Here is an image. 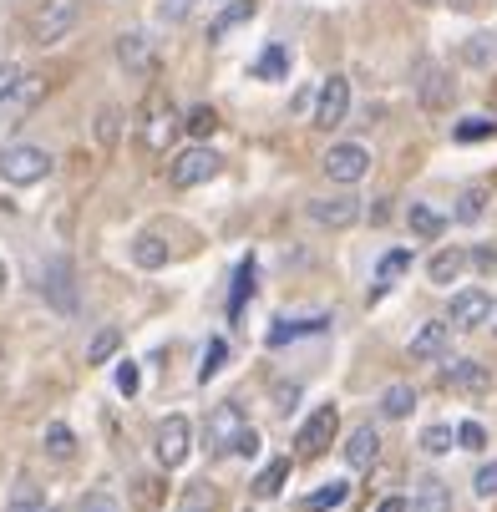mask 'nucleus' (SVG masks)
<instances>
[{
	"instance_id": "obj_1",
	"label": "nucleus",
	"mask_w": 497,
	"mask_h": 512,
	"mask_svg": "<svg viewBox=\"0 0 497 512\" xmlns=\"http://www.w3.org/2000/svg\"><path fill=\"white\" fill-rule=\"evenodd\" d=\"M51 168H56V158L46 148H36V142H6V148H0V183H11V188L46 183Z\"/></svg>"
},
{
	"instance_id": "obj_2",
	"label": "nucleus",
	"mask_w": 497,
	"mask_h": 512,
	"mask_svg": "<svg viewBox=\"0 0 497 512\" xmlns=\"http://www.w3.org/2000/svg\"><path fill=\"white\" fill-rule=\"evenodd\" d=\"M41 97H46V77H31V71L0 92V148H6V142L21 132V122L41 107Z\"/></svg>"
},
{
	"instance_id": "obj_3",
	"label": "nucleus",
	"mask_w": 497,
	"mask_h": 512,
	"mask_svg": "<svg viewBox=\"0 0 497 512\" xmlns=\"http://www.w3.org/2000/svg\"><path fill=\"white\" fill-rule=\"evenodd\" d=\"M82 21V0H41L31 11V41L36 46H61Z\"/></svg>"
},
{
	"instance_id": "obj_4",
	"label": "nucleus",
	"mask_w": 497,
	"mask_h": 512,
	"mask_svg": "<svg viewBox=\"0 0 497 512\" xmlns=\"http://www.w3.org/2000/svg\"><path fill=\"white\" fill-rule=\"evenodd\" d=\"M183 117L173 112V102L163 92H153L148 102H142V122H137V137H142V148L148 153H168V142L178 137Z\"/></svg>"
},
{
	"instance_id": "obj_5",
	"label": "nucleus",
	"mask_w": 497,
	"mask_h": 512,
	"mask_svg": "<svg viewBox=\"0 0 497 512\" xmlns=\"http://www.w3.org/2000/svg\"><path fill=\"white\" fill-rule=\"evenodd\" d=\"M224 173V158L208 148V142H193V148H183L173 163H168V183L173 188H198L208 178H219Z\"/></svg>"
},
{
	"instance_id": "obj_6",
	"label": "nucleus",
	"mask_w": 497,
	"mask_h": 512,
	"mask_svg": "<svg viewBox=\"0 0 497 512\" xmlns=\"http://www.w3.org/2000/svg\"><path fill=\"white\" fill-rule=\"evenodd\" d=\"M188 452H193V426H188V416H168V421H158V436H153V457H158V467H183L188 462Z\"/></svg>"
},
{
	"instance_id": "obj_7",
	"label": "nucleus",
	"mask_w": 497,
	"mask_h": 512,
	"mask_svg": "<svg viewBox=\"0 0 497 512\" xmlns=\"http://www.w3.org/2000/svg\"><path fill=\"white\" fill-rule=\"evenodd\" d=\"M416 102L426 112H447L457 102V82H452V71L437 66V61H421L416 66Z\"/></svg>"
},
{
	"instance_id": "obj_8",
	"label": "nucleus",
	"mask_w": 497,
	"mask_h": 512,
	"mask_svg": "<svg viewBox=\"0 0 497 512\" xmlns=\"http://www.w3.org/2000/svg\"><path fill=\"white\" fill-rule=\"evenodd\" d=\"M320 168H325V178L330 183H361L366 173H371V153L361 148V142H335V148L320 158Z\"/></svg>"
},
{
	"instance_id": "obj_9",
	"label": "nucleus",
	"mask_w": 497,
	"mask_h": 512,
	"mask_svg": "<svg viewBox=\"0 0 497 512\" xmlns=\"http://www.w3.org/2000/svg\"><path fill=\"white\" fill-rule=\"evenodd\" d=\"M239 431H244V411H239V401L213 406V416H208V431H203V452H208V457H229Z\"/></svg>"
},
{
	"instance_id": "obj_10",
	"label": "nucleus",
	"mask_w": 497,
	"mask_h": 512,
	"mask_svg": "<svg viewBox=\"0 0 497 512\" xmlns=\"http://www.w3.org/2000/svg\"><path fill=\"white\" fill-rule=\"evenodd\" d=\"M350 117V77H340V71H330V77L320 82V97H315V127L335 132L340 122Z\"/></svg>"
},
{
	"instance_id": "obj_11",
	"label": "nucleus",
	"mask_w": 497,
	"mask_h": 512,
	"mask_svg": "<svg viewBox=\"0 0 497 512\" xmlns=\"http://www.w3.org/2000/svg\"><path fill=\"white\" fill-rule=\"evenodd\" d=\"M335 431H340V406H315V411H310V421L295 431L300 457H320V452L335 442Z\"/></svg>"
},
{
	"instance_id": "obj_12",
	"label": "nucleus",
	"mask_w": 497,
	"mask_h": 512,
	"mask_svg": "<svg viewBox=\"0 0 497 512\" xmlns=\"http://www.w3.org/2000/svg\"><path fill=\"white\" fill-rule=\"evenodd\" d=\"M41 295H46L61 315H77V274H71L66 259H46V269H41Z\"/></svg>"
},
{
	"instance_id": "obj_13",
	"label": "nucleus",
	"mask_w": 497,
	"mask_h": 512,
	"mask_svg": "<svg viewBox=\"0 0 497 512\" xmlns=\"http://www.w3.org/2000/svg\"><path fill=\"white\" fill-rule=\"evenodd\" d=\"M305 213L315 218L320 229H350L355 218H361V198H350V193H335V198H310Z\"/></svg>"
},
{
	"instance_id": "obj_14",
	"label": "nucleus",
	"mask_w": 497,
	"mask_h": 512,
	"mask_svg": "<svg viewBox=\"0 0 497 512\" xmlns=\"http://www.w3.org/2000/svg\"><path fill=\"white\" fill-rule=\"evenodd\" d=\"M117 61H122L127 77H153L158 51H153V41L142 36V31H122V36H117Z\"/></svg>"
},
{
	"instance_id": "obj_15",
	"label": "nucleus",
	"mask_w": 497,
	"mask_h": 512,
	"mask_svg": "<svg viewBox=\"0 0 497 512\" xmlns=\"http://www.w3.org/2000/svg\"><path fill=\"white\" fill-rule=\"evenodd\" d=\"M487 315H492V295H487V289H462V295H452L447 325L452 330H477V325H487Z\"/></svg>"
},
{
	"instance_id": "obj_16",
	"label": "nucleus",
	"mask_w": 497,
	"mask_h": 512,
	"mask_svg": "<svg viewBox=\"0 0 497 512\" xmlns=\"http://www.w3.org/2000/svg\"><path fill=\"white\" fill-rule=\"evenodd\" d=\"M406 512H452V487H447L442 477H432V472H426V477H416Z\"/></svg>"
},
{
	"instance_id": "obj_17",
	"label": "nucleus",
	"mask_w": 497,
	"mask_h": 512,
	"mask_svg": "<svg viewBox=\"0 0 497 512\" xmlns=\"http://www.w3.org/2000/svg\"><path fill=\"white\" fill-rule=\"evenodd\" d=\"M442 381H447L452 391H467V396H482V391L492 386L487 365H477V360H447V365H442Z\"/></svg>"
},
{
	"instance_id": "obj_18",
	"label": "nucleus",
	"mask_w": 497,
	"mask_h": 512,
	"mask_svg": "<svg viewBox=\"0 0 497 512\" xmlns=\"http://www.w3.org/2000/svg\"><path fill=\"white\" fill-rule=\"evenodd\" d=\"M345 462H350L355 472H371V467L381 462V436H376V426H355V431H350Z\"/></svg>"
},
{
	"instance_id": "obj_19",
	"label": "nucleus",
	"mask_w": 497,
	"mask_h": 512,
	"mask_svg": "<svg viewBox=\"0 0 497 512\" xmlns=\"http://www.w3.org/2000/svg\"><path fill=\"white\" fill-rule=\"evenodd\" d=\"M325 325H330V315H310V320H290V315H279V320L269 325V335H264V340L279 350V345H290V340H300V335H320Z\"/></svg>"
},
{
	"instance_id": "obj_20",
	"label": "nucleus",
	"mask_w": 497,
	"mask_h": 512,
	"mask_svg": "<svg viewBox=\"0 0 497 512\" xmlns=\"http://www.w3.org/2000/svg\"><path fill=\"white\" fill-rule=\"evenodd\" d=\"M447 340H452V325H442V320H426V325L411 335V360H437V355L447 350Z\"/></svg>"
},
{
	"instance_id": "obj_21",
	"label": "nucleus",
	"mask_w": 497,
	"mask_h": 512,
	"mask_svg": "<svg viewBox=\"0 0 497 512\" xmlns=\"http://www.w3.org/2000/svg\"><path fill=\"white\" fill-rule=\"evenodd\" d=\"M254 11H259L254 0H229V6H224L219 16L208 21V46H219V41H224L229 31H239V26H244V21H249Z\"/></svg>"
},
{
	"instance_id": "obj_22",
	"label": "nucleus",
	"mask_w": 497,
	"mask_h": 512,
	"mask_svg": "<svg viewBox=\"0 0 497 512\" xmlns=\"http://www.w3.org/2000/svg\"><path fill=\"white\" fill-rule=\"evenodd\" d=\"M290 66H295V61H290V46H279V41H269V46L259 51V61H254L249 71H254L259 82H284V77H290Z\"/></svg>"
},
{
	"instance_id": "obj_23",
	"label": "nucleus",
	"mask_w": 497,
	"mask_h": 512,
	"mask_svg": "<svg viewBox=\"0 0 497 512\" xmlns=\"http://www.w3.org/2000/svg\"><path fill=\"white\" fill-rule=\"evenodd\" d=\"M41 447H46L51 462H71V457H77V431H71L66 421H51L46 436H41Z\"/></svg>"
},
{
	"instance_id": "obj_24",
	"label": "nucleus",
	"mask_w": 497,
	"mask_h": 512,
	"mask_svg": "<svg viewBox=\"0 0 497 512\" xmlns=\"http://www.w3.org/2000/svg\"><path fill=\"white\" fill-rule=\"evenodd\" d=\"M406 224H411L416 239H442V234H447V218H442L437 208H426V203H411V208H406Z\"/></svg>"
},
{
	"instance_id": "obj_25",
	"label": "nucleus",
	"mask_w": 497,
	"mask_h": 512,
	"mask_svg": "<svg viewBox=\"0 0 497 512\" xmlns=\"http://www.w3.org/2000/svg\"><path fill=\"white\" fill-rule=\"evenodd\" d=\"M290 467H295L290 457H274V462L254 477V497H264V502H269V497H279V492H284V482H290Z\"/></svg>"
},
{
	"instance_id": "obj_26",
	"label": "nucleus",
	"mask_w": 497,
	"mask_h": 512,
	"mask_svg": "<svg viewBox=\"0 0 497 512\" xmlns=\"http://www.w3.org/2000/svg\"><path fill=\"white\" fill-rule=\"evenodd\" d=\"M132 264H137V269H163V264H168V244H163L158 234H137V239H132Z\"/></svg>"
},
{
	"instance_id": "obj_27",
	"label": "nucleus",
	"mask_w": 497,
	"mask_h": 512,
	"mask_svg": "<svg viewBox=\"0 0 497 512\" xmlns=\"http://www.w3.org/2000/svg\"><path fill=\"white\" fill-rule=\"evenodd\" d=\"M462 269H467V254H462V249H442V254L432 259V269H426V274H432V284L452 289V284L462 279Z\"/></svg>"
},
{
	"instance_id": "obj_28",
	"label": "nucleus",
	"mask_w": 497,
	"mask_h": 512,
	"mask_svg": "<svg viewBox=\"0 0 497 512\" xmlns=\"http://www.w3.org/2000/svg\"><path fill=\"white\" fill-rule=\"evenodd\" d=\"M411 411H416V391H411V386L396 381V386L381 391V416H386V421H406Z\"/></svg>"
},
{
	"instance_id": "obj_29",
	"label": "nucleus",
	"mask_w": 497,
	"mask_h": 512,
	"mask_svg": "<svg viewBox=\"0 0 497 512\" xmlns=\"http://www.w3.org/2000/svg\"><path fill=\"white\" fill-rule=\"evenodd\" d=\"M462 61L477 66V71L492 66V61H497V31H477V36H467V41H462Z\"/></svg>"
},
{
	"instance_id": "obj_30",
	"label": "nucleus",
	"mask_w": 497,
	"mask_h": 512,
	"mask_svg": "<svg viewBox=\"0 0 497 512\" xmlns=\"http://www.w3.org/2000/svg\"><path fill=\"white\" fill-rule=\"evenodd\" d=\"M401 274H411V249H391V254L381 259V269H376V289H371V300H381V295H386V284H391V279H401Z\"/></svg>"
},
{
	"instance_id": "obj_31",
	"label": "nucleus",
	"mask_w": 497,
	"mask_h": 512,
	"mask_svg": "<svg viewBox=\"0 0 497 512\" xmlns=\"http://www.w3.org/2000/svg\"><path fill=\"white\" fill-rule=\"evenodd\" d=\"M117 350H122V330H117V325H102V330L92 335V345H87V365H107Z\"/></svg>"
},
{
	"instance_id": "obj_32",
	"label": "nucleus",
	"mask_w": 497,
	"mask_h": 512,
	"mask_svg": "<svg viewBox=\"0 0 497 512\" xmlns=\"http://www.w3.org/2000/svg\"><path fill=\"white\" fill-rule=\"evenodd\" d=\"M254 279H259L254 259H239V269H234V300H229V315H234V320H239L244 300H254Z\"/></svg>"
},
{
	"instance_id": "obj_33",
	"label": "nucleus",
	"mask_w": 497,
	"mask_h": 512,
	"mask_svg": "<svg viewBox=\"0 0 497 512\" xmlns=\"http://www.w3.org/2000/svg\"><path fill=\"white\" fill-rule=\"evenodd\" d=\"M219 507V492H213V482H188L183 497H178V512H213Z\"/></svg>"
},
{
	"instance_id": "obj_34",
	"label": "nucleus",
	"mask_w": 497,
	"mask_h": 512,
	"mask_svg": "<svg viewBox=\"0 0 497 512\" xmlns=\"http://www.w3.org/2000/svg\"><path fill=\"white\" fill-rule=\"evenodd\" d=\"M345 497H350V482H340V477H335V482H325L320 492H310L300 507H305V512H330V507H340Z\"/></svg>"
},
{
	"instance_id": "obj_35",
	"label": "nucleus",
	"mask_w": 497,
	"mask_h": 512,
	"mask_svg": "<svg viewBox=\"0 0 497 512\" xmlns=\"http://www.w3.org/2000/svg\"><path fill=\"white\" fill-rule=\"evenodd\" d=\"M6 512H46V497L36 482H16L11 497H6Z\"/></svg>"
},
{
	"instance_id": "obj_36",
	"label": "nucleus",
	"mask_w": 497,
	"mask_h": 512,
	"mask_svg": "<svg viewBox=\"0 0 497 512\" xmlns=\"http://www.w3.org/2000/svg\"><path fill=\"white\" fill-rule=\"evenodd\" d=\"M92 132H97V142H102V148H112V142L122 137V107H97V122H92Z\"/></svg>"
},
{
	"instance_id": "obj_37",
	"label": "nucleus",
	"mask_w": 497,
	"mask_h": 512,
	"mask_svg": "<svg viewBox=\"0 0 497 512\" xmlns=\"http://www.w3.org/2000/svg\"><path fill=\"white\" fill-rule=\"evenodd\" d=\"M492 132H497V117H487V112L462 117V122L452 127V137H457V142H482V137H492Z\"/></svg>"
},
{
	"instance_id": "obj_38",
	"label": "nucleus",
	"mask_w": 497,
	"mask_h": 512,
	"mask_svg": "<svg viewBox=\"0 0 497 512\" xmlns=\"http://www.w3.org/2000/svg\"><path fill=\"white\" fill-rule=\"evenodd\" d=\"M224 360H229V340H208V350H203V365H198V381L208 386L213 376L224 371Z\"/></svg>"
},
{
	"instance_id": "obj_39",
	"label": "nucleus",
	"mask_w": 497,
	"mask_h": 512,
	"mask_svg": "<svg viewBox=\"0 0 497 512\" xmlns=\"http://www.w3.org/2000/svg\"><path fill=\"white\" fill-rule=\"evenodd\" d=\"M183 127H188V137H213V132H219V112H213V107H193L188 117H183Z\"/></svg>"
},
{
	"instance_id": "obj_40",
	"label": "nucleus",
	"mask_w": 497,
	"mask_h": 512,
	"mask_svg": "<svg viewBox=\"0 0 497 512\" xmlns=\"http://www.w3.org/2000/svg\"><path fill=\"white\" fill-rule=\"evenodd\" d=\"M482 213H487V188H467L457 198V224H477Z\"/></svg>"
},
{
	"instance_id": "obj_41",
	"label": "nucleus",
	"mask_w": 497,
	"mask_h": 512,
	"mask_svg": "<svg viewBox=\"0 0 497 512\" xmlns=\"http://www.w3.org/2000/svg\"><path fill=\"white\" fill-rule=\"evenodd\" d=\"M421 452L426 457H447L452 452V426H426L421 431Z\"/></svg>"
},
{
	"instance_id": "obj_42",
	"label": "nucleus",
	"mask_w": 497,
	"mask_h": 512,
	"mask_svg": "<svg viewBox=\"0 0 497 512\" xmlns=\"http://www.w3.org/2000/svg\"><path fill=\"white\" fill-rule=\"evenodd\" d=\"M132 502H137V507H158V502H163V482H158V477H137V482H132Z\"/></svg>"
},
{
	"instance_id": "obj_43",
	"label": "nucleus",
	"mask_w": 497,
	"mask_h": 512,
	"mask_svg": "<svg viewBox=\"0 0 497 512\" xmlns=\"http://www.w3.org/2000/svg\"><path fill=\"white\" fill-rule=\"evenodd\" d=\"M77 512H122V502L112 497V492H82V502H77Z\"/></svg>"
},
{
	"instance_id": "obj_44",
	"label": "nucleus",
	"mask_w": 497,
	"mask_h": 512,
	"mask_svg": "<svg viewBox=\"0 0 497 512\" xmlns=\"http://www.w3.org/2000/svg\"><path fill=\"white\" fill-rule=\"evenodd\" d=\"M452 442H457V447H467V452H482V447H487V431H482L477 421H462Z\"/></svg>"
},
{
	"instance_id": "obj_45",
	"label": "nucleus",
	"mask_w": 497,
	"mask_h": 512,
	"mask_svg": "<svg viewBox=\"0 0 497 512\" xmlns=\"http://www.w3.org/2000/svg\"><path fill=\"white\" fill-rule=\"evenodd\" d=\"M259 447H264V442H259V431L244 421V431L234 436V457H244V462H249V457H259Z\"/></svg>"
},
{
	"instance_id": "obj_46",
	"label": "nucleus",
	"mask_w": 497,
	"mask_h": 512,
	"mask_svg": "<svg viewBox=\"0 0 497 512\" xmlns=\"http://www.w3.org/2000/svg\"><path fill=\"white\" fill-rule=\"evenodd\" d=\"M269 396H274V411H279V416H290V411H295V401H300V386H295V381H290V386L279 381Z\"/></svg>"
},
{
	"instance_id": "obj_47",
	"label": "nucleus",
	"mask_w": 497,
	"mask_h": 512,
	"mask_svg": "<svg viewBox=\"0 0 497 512\" xmlns=\"http://www.w3.org/2000/svg\"><path fill=\"white\" fill-rule=\"evenodd\" d=\"M472 492H477V497H497V462L477 467V477H472Z\"/></svg>"
},
{
	"instance_id": "obj_48",
	"label": "nucleus",
	"mask_w": 497,
	"mask_h": 512,
	"mask_svg": "<svg viewBox=\"0 0 497 512\" xmlns=\"http://www.w3.org/2000/svg\"><path fill=\"white\" fill-rule=\"evenodd\" d=\"M137 386H142L137 365H132V360H122V365H117V391H122V396H137Z\"/></svg>"
},
{
	"instance_id": "obj_49",
	"label": "nucleus",
	"mask_w": 497,
	"mask_h": 512,
	"mask_svg": "<svg viewBox=\"0 0 497 512\" xmlns=\"http://www.w3.org/2000/svg\"><path fill=\"white\" fill-rule=\"evenodd\" d=\"M183 16H188V0H163V6H158V21H173L178 26Z\"/></svg>"
},
{
	"instance_id": "obj_50",
	"label": "nucleus",
	"mask_w": 497,
	"mask_h": 512,
	"mask_svg": "<svg viewBox=\"0 0 497 512\" xmlns=\"http://www.w3.org/2000/svg\"><path fill=\"white\" fill-rule=\"evenodd\" d=\"M472 264H477V269H482L487 279L497 274V254H492V249H477V254H472Z\"/></svg>"
},
{
	"instance_id": "obj_51",
	"label": "nucleus",
	"mask_w": 497,
	"mask_h": 512,
	"mask_svg": "<svg viewBox=\"0 0 497 512\" xmlns=\"http://www.w3.org/2000/svg\"><path fill=\"white\" fill-rule=\"evenodd\" d=\"M16 77H21V71H16V66H0V92H6V87H11Z\"/></svg>"
},
{
	"instance_id": "obj_52",
	"label": "nucleus",
	"mask_w": 497,
	"mask_h": 512,
	"mask_svg": "<svg viewBox=\"0 0 497 512\" xmlns=\"http://www.w3.org/2000/svg\"><path fill=\"white\" fill-rule=\"evenodd\" d=\"M381 512H406V497H386V502H381Z\"/></svg>"
},
{
	"instance_id": "obj_53",
	"label": "nucleus",
	"mask_w": 497,
	"mask_h": 512,
	"mask_svg": "<svg viewBox=\"0 0 497 512\" xmlns=\"http://www.w3.org/2000/svg\"><path fill=\"white\" fill-rule=\"evenodd\" d=\"M6 284H11V269H6V259H0V295H6Z\"/></svg>"
},
{
	"instance_id": "obj_54",
	"label": "nucleus",
	"mask_w": 497,
	"mask_h": 512,
	"mask_svg": "<svg viewBox=\"0 0 497 512\" xmlns=\"http://www.w3.org/2000/svg\"><path fill=\"white\" fill-rule=\"evenodd\" d=\"M452 6H457V11H472V6H477V0H452Z\"/></svg>"
},
{
	"instance_id": "obj_55",
	"label": "nucleus",
	"mask_w": 497,
	"mask_h": 512,
	"mask_svg": "<svg viewBox=\"0 0 497 512\" xmlns=\"http://www.w3.org/2000/svg\"><path fill=\"white\" fill-rule=\"evenodd\" d=\"M421 6H437V0H421Z\"/></svg>"
}]
</instances>
